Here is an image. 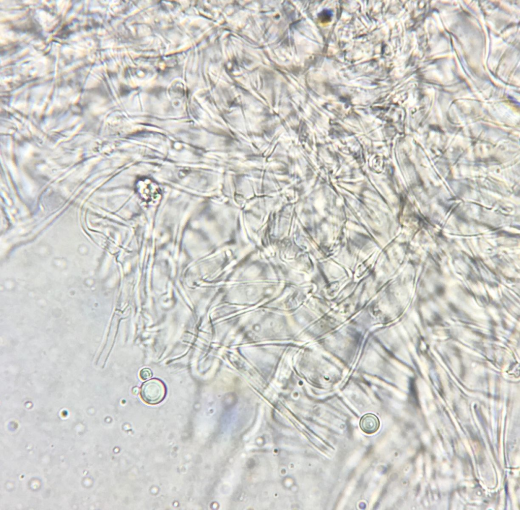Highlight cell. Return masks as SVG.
I'll use <instances>...</instances> for the list:
<instances>
[{"mask_svg": "<svg viewBox=\"0 0 520 510\" xmlns=\"http://www.w3.org/2000/svg\"><path fill=\"white\" fill-rule=\"evenodd\" d=\"M360 426L366 434H372L378 430L380 426L379 420L375 414L367 413L361 418Z\"/></svg>", "mask_w": 520, "mask_h": 510, "instance_id": "cell-2", "label": "cell"}, {"mask_svg": "<svg viewBox=\"0 0 520 510\" xmlns=\"http://www.w3.org/2000/svg\"><path fill=\"white\" fill-rule=\"evenodd\" d=\"M141 397L145 403L155 405L160 403L165 398L166 389L162 383L156 380L146 382L142 387Z\"/></svg>", "mask_w": 520, "mask_h": 510, "instance_id": "cell-1", "label": "cell"}]
</instances>
